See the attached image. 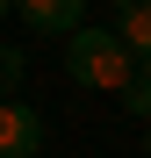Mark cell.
<instances>
[{
  "instance_id": "52a82bcc",
  "label": "cell",
  "mask_w": 151,
  "mask_h": 158,
  "mask_svg": "<svg viewBox=\"0 0 151 158\" xmlns=\"http://www.w3.org/2000/svg\"><path fill=\"white\" fill-rule=\"evenodd\" d=\"M144 158H151V122H144Z\"/></svg>"
},
{
  "instance_id": "7a4b0ae2",
  "label": "cell",
  "mask_w": 151,
  "mask_h": 158,
  "mask_svg": "<svg viewBox=\"0 0 151 158\" xmlns=\"http://www.w3.org/2000/svg\"><path fill=\"white\" fill-rule=\"evenodd\" d=\"M36 151H43V115L29 101L0 94V158H36Z\"/></svg>"
},
{
  "instance_id": "277c9868",
  "label": "cell",
  "mask_w": 151,
  "mask_h": 158,
  "mask_svg": "<svg viewBox=\"0 0 151 158\" xmlns=\"http://www.w3.org/2000/svg\"><path fill=\"white\" fill-rule=\"evenodd\" d=\"M108 29L130 43V58H151V0H115V22Z\"/></svg>"
},
{
  "instance_id": "3957f363",
  "label": "cell",
  "mask_w": 151,
  "mask_h": 158,
  "mask_svg": "<svg viewBox=\"0 0 151 158\" xmlns=\"http://www.w3.org/2000/svg\"><path fill=\"white\" fill-rule=\"evenodd\" d=\"M15 15L29 36H72L86 22V0H15Z\"/></svg>"
},
{
  "instance_id": "5b68a950",
  "label": "cell",
  "mask_w": 151,
  "mask_h": 158,
  "mask_svg": "<svg viewBox=\"0 0 151 158\" xmlns=\"http://www.w3.org/2000/svg\"><path fill=\"white\" fill-rule=\"evenodd\" d=\"M122 115H137V122H151V58H137L130 65V79H122Z\"/></svg>"
},
{
  "instance_id": "8992f818",
  "label": "cell",
  "mask_w": 151,
  "mask_h": 158,
  "mask_svg": "<svg viewBox=\"0 0 151 158\" xmlns=\"http://www.w3.org/2000/svg\"><path fill=\"white\" fill-rule=\"evenodd\" d=\"M22 72H29V58L0 43V94H15V86H22Z\"/></svg>"
},
{
  "instance_id": "ba28073f",
  "label": "cell",
  "mask_w": 151,
  "mask_h": 158,
  "mask_svg": "<svg viewBox=\"0 0 151 158\" xmlns=\"http://www.w3.org/2000/svg\"><path fill=\"white\" fill-rule=\"evenodd\" d=\"M0 15H15V0H0Z\"/></svg>"
},
{
  "instance_id": "6da1fadb",
  "label": "cell",
  "mask_w": 151,
  "mask_h": 158,
  "mask_svg": "<svg viewBox=\"0 0 151 158\" xmlns=\"http://www.w3.org/2000/svg\"><path fill=\"white\" fill-rule=\"evenodd\" d=\"M130 43H122L115 29H72L65 36V86H79V94H115L122 79H130Z\"/></svg>"
}]
</instances>
